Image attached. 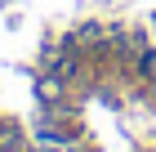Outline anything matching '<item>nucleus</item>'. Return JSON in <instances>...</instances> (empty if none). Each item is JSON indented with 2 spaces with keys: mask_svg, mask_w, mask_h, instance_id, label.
I'll return each mask as SVG.
<instances>
[{
  "mask_svg": "<svg viewBox=\"0 0 156 152\" xmlns=\"http://www.w3.org/2000/svg\"><path fill=\"white\" fill-rule=\"evenodd\" d=\"M40 152H54V148H40Z\"/></svg>",
  "mask_w": 156,
  "mask_h": 152,
  "instance_id": "nucleus-2",
  "label": "nucleus"
},
{
  "mask_svg": "<svg viewBox=\"0 0 156 152\" xmlns=\"http://www.w3.org/2000/svg\"><path fill=\"white\" fill-rule=\"evenodd\" d=\"M0 152H23V130L18 125H0Z\"/></svg>",
  "mask_w": 156,
  "mask_h": 152,
  "instance_id": "nucleus-1",
  "label": "nucleus"
}]
</instances>
